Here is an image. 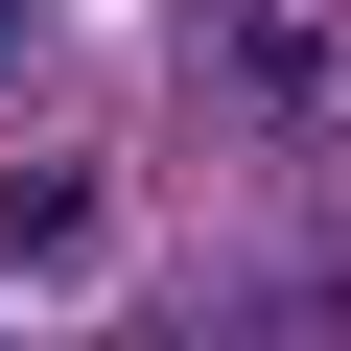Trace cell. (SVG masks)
Returning a JSON list of instances; mask_svg holds the SVG:
<instances>
[{
    "mask_svg": "<svg viewBox=\"0 0 351 351\" xmlns=\"http://www.w3.org/2000/svg\"><path fill=\"white\" fill-rule=\"evenodd\" d=\"M211 94H234L258 141H304V117H328V24H304V0H234V24H211Z\"/></svg>",
    "mask_w": 351,
    "mask_h": 351,
    "instance_id": "6da1fadb",
    "label": "cell"
},
{
    "mask_svg": "<svg viewBox=\"0 0 351 351\" xmlns=\"http://www.w3.org/2000/svg\"><path fill=\"white\" fill-rule=\"evenodd\" d=\"M94 234V164H0V258H71Z\"/></svg>",
    "mask_w": 351,
    "mask_h": 351,
    "instance_id": "7a4b0ae2",
    "label": "cell"
},
{
    "mask_svg": "<svg viewBox=\"0 0 351 351\" xmlns=\"http://www.w3.org/2000/svg\"><path fill=\"white\" fill-rule=\"evenodd\" d=\"M0 24H24V0H0Z\"/></svg>",
    "mask_w": 351,
    "mask_h": 351,
    "instance_id": "3957f363",
    "label": "cell"
},
{
    "mask_svg": "<svg viewBox=\"0 0 351 351\" xmlns=\"http://www.w3.org/2000/svg\"><path fill=\"white\" fill-rule=\"evenodd\" d=\"M0 351H24V328H0Z\"/></svg>",
    "mask_w": 351,
    "mask_h": 351,
    "instance_id": "277c9868",
    "label": "cell"
}]
</instances>
